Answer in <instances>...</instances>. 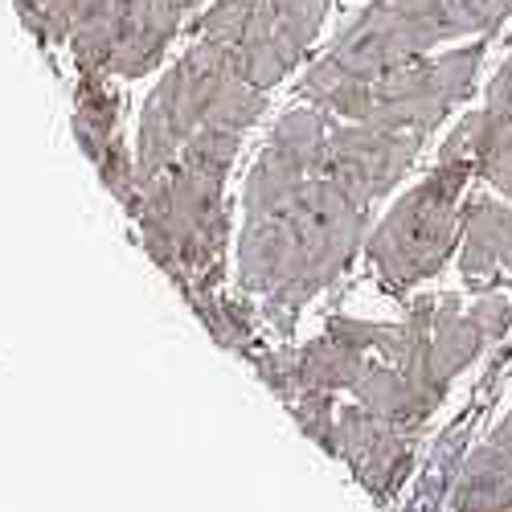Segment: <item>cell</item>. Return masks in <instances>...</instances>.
Segmentation results:
<instances>
[{
	"instance_id": "6da1fadb",
	"label": "cell",
	"mask_w": 512,
	"mask_h": 512,
	"mask_svg": "<svg viewBox=\"0 0 512 512\" xmlns=\"http://www.w3.org/2000/svg\"><path fill=\"white\" fill-rule=\"evenodd\" d=\"M472 168L443 164L431 181H422L373 238V259L398 279H418L435 271L455 242V197Z\"/></svg>"
},
{
	"instance_id": "7a4b0ae2",
	"label": "cell",
	"mask_w": 512,
	"mask_h": 512,
	"mask_svg": "<svg viewBox=\"0 0 512 512\" xmlns=\"http://www.w3.org/2000/svg\"><path fill=\"white\" fill-rule=\"evenodd\" d=\"M308 50H312V46L283 21V13H279L275 0H263L259 13L250 17L242 41L234 46V58H238V74H242L246 82H254L259 91H267V87H275V82H279L295 62H300Z\"/></svg>"
},
{
	"instance_id": "3957f363",
	"label": "cell",
	"mask_w": 512,
	"mask_h": 512,
	"mask_svg": "<svg viewBox=\"0 0 512 512\" xmlns=\"http://www.w3.org/2000/svg\"><path fill=\"white\" fill-rule=\"evenodd\" d=\"M181 21H185V13L173 0H123V21H119L111 70L123 78L148 74L164 58L168 41L181 33Z\"/></svg>"
},
{
	"instance_id": "277c9868",
	"label": "cell",
	"mask_w": 512,
	"mask_h": 512,
	"mask_svg": "<svg viewBox=\"0 0 512 512\" xmlns=\"http://www.w3.org/2000/svg\"><path fill=\"white\" fill-rule=\"evenodd\" d=\"M304 95L324 107V111H336V115H349V119H369L373 111V82L357 78L353 70H345L336 58H320L308 78H304Z\"/></svg>"
},
{
	"instance_id": "5b68a950",
	"label": "cell",
	"mask_w": 512,
	"mask_h": 512,
	"mask_svg": "<svg viewBox=\"0 0 512 512\" xmlns=\"http://www.w3.org/2000/svg\"><path fill=\"white\" fill-rule=\"evenodd\" d=\"M259 5L263 0H209V9L197 17V33L209 41H222V46H238Z\"/></svg>"
},
{
	"instance_id": "8992f818",
	"label": "cell",
	"mask_w": 512,
	"mask_h": 512,
	"mask_svg": "<svg viewBox=\"0 0 512 512\" xmlns=\"http://www.w3.org/2000/svg\"><path fill=\"white\" fill-rule=\"evenodd\" d=\"M21 21L46 41H66L82 0H13Z\"/></svg>"
},
{
	"instance_id": "52a82bcc",
	"label": "cell",
	"mask_w": 512,
	"mask_h": 512,
	"mask_svg": "<svg viewBox=\"0 0 512 512\" xmlns=\"http://www.w3.org/2000/svg\"><path fill=\"white\" fill-rule=\"evenodd\" d=\"M173 5H177V9H181V13L189 17V13H197V9L205 5V0H173Z\"/></svg>"
}]
</instances>
